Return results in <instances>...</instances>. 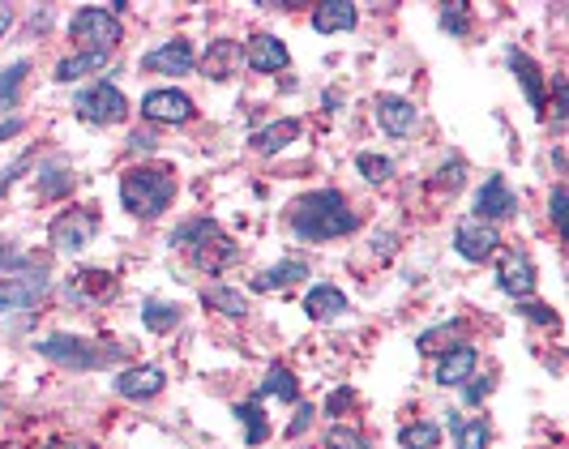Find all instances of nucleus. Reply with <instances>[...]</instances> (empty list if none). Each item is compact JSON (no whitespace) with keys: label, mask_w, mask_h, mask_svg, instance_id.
Listing matches in <instances>:
<instances>
[{"label":"nucleus","mask_w":569,"mask_h":449,"mask_svg":"<svg viewBox=\"0 0 569 449\" xmlns=\"http://www.w3.org/2000/svg\"><path fill=\"white\" fill-rule=\"evenodd\" d=\"M287 231L300 245H330V240H347L351 231H360V214L339 189H313L287 206Z\"/></svg>","instance_id":"nucleus-1"},{"label":"nucleus","mask_w":569,"mask_h":449,"mask_svg":"<svg viewBox=\"0 0 569 449\" xmlns=\"http://www.w3.org/2000/svg\"><path fill=\"white\" fill-rule=\"evenodd\" d=\"M171 201H176V176H171V168L142 163V168H129L120 176V206H124V214L150 223V219L168 214Z\"/></svg>","instance_id":"nucleus-2"},{"label":"nucleus","mask_w":569,"mask_h":449,"mask_svg":"<svg viewBox=\"0 0 569 449\" xmlns=\"http://www.w3.org/2000/svg\"><path fill=\"white\" fill-rule=\"evenodd\" d=\"M39 356L52 360L57 368H73V372H90V368L116 365L124 351L112 342H90L82 335H48L39 342Z\"/></svg>","instance_id":"nucleus-3"},{"label":"nucleus","mask_w":569,"mask_h":449,"mask_svg":"<svg viewBox=\"0 0 569 449\" xmlns=\"http://www.w3.org/2000/svg\"><path fill=\"white\" fill-rule=\"evenodd\" d=\"M69 34H73V43H78L82 52H99V57H108L116 43L124 39V27H120V13L108 9V4H86V9L73 13Z\"/></svg>","instance_id":"nucleus-4"},{"label":"nucleus","mask_w":569,"mask_h":449,"mask_svg":"<svg viewBox=\"0 0 569 449\" xmlns=\"http://www.w3.org/2000/svg\"><path fill=\"white\" fill-rule=\"evenodd\" d=\"M73 112L86 124H99V129H112V124H124L129 120V99L124 90L112 82H90L73 94Z\"/></svg>","instance_id":"nucleus-5"},{"label":"nucleus","mask_w":569,"mask_h":449,"mask_svg":"<svg viewBox=\"0 0 569 449\" xmlns=\"http://www.w3.org/2000/svg\"><path fill=\"white\" fill-rule=\"evenodd\" d=\"M94 236H99V210L90 206H69L48 223V245L57 253H82Z\"/></svg>","instance_id":"nucleus-6"},{"label":"nucleus","mask_w":569,"mask_h":449,"mask_svg":"<svg viewBox=\"0 0 569 449\" xmlns=\"http://www.w3.org/2000/svg\"><path fill=\"white\" fill-rule=\"evenodd\" d=\"M146 124H189L198 116V103L180 86H154L142 94Z\"/></svg>","instance_id":"nucleus-7"},{"label":"nucleus","mask_w":569,"mask_h":449,"mask_svg":"<svg viewBox=\"0 0 569 449\" xmlns=\"http://www.w3.org/2000/svg\"><path fill=\"white\" fill-rule=\"evenodd\" d=\"M513 210H518V197H513L510 180L501 176V171H492L485 184H480V193L471 197V214H476V223H506L513 219Z\"/></svg>","instance_id":"nucleus-8"},{"label":"nucleus","mask_w":569,"mask_h":449,"mask_svg":"<svg viewBox=\"0 0 569 449\" xmlns=\"http://www.w3.org/2000/svg\"><path fill=\"white\" fill-rule=\"evenodd\" d=\"M536 282H540V275H536V261H531V257L518 253V249L501 253V261H497V287H501L510 300L527 305V300L536 296Z\"/></svg>","instance_id":"nucleus-9"},{"label":"nucleus","mask_w":569,"mask_h":449,"mask_svg":"<svg viewBox=\"0 0 569 449\" xmlns=\"http://www.w3.org/2000/svg\"><path fill=\"white\" fill-rule=\"evenodd\" d=\"M455 253L467 261V266H485L501 253V231L488 223H458L455 227Z\"/></svg>","instance_id":"nucleus-10"},{"label":"nucleus","mask_w":569,"mask_h":449,"mask_svg":"<svg viewBox=\"0 0 569 449\" xmlns=\"http://www.w3.org/2000/svg\"><path fill=\"white\" fill-rule=\"evenodd\" d=\"M48 291H52V279H48V270L18 275V279H0V317H4V312L34 309V305H39Z\"/></svg>","instance_id":"nucleus-11"},{"label":"nucleus","mask_w":569,"mask_h":449,"mask_svg":"<svg viewBox=\"0 0 569 449\" xmlns=\"http://www.w3.org/2000/svg\"><path fill=\"white\" fill-rule=\"evenodd\" d=\"M168 386V372L159 365H133L124 368V372H116L112 390L124 398V402H150V398H159Z\"/></svg>","instance_id":"nucleus-12"},{"label":"nucleus","mask_w":569,"mask_h":449,"mask_svg":"<svg viewBox=\"0 0 569 449\" xmlns=\"http://www.w3.org/2000/svg\"><path fill=\"white\" fill-rule=\"evenodd\" d=\"M142 64L150 73H163V78H189L198 69V52H193L189 39H168V43L150 48Z\"/></svg>","instance_id":"nucleus-13"},{"label":"nucleus","mask_w":569,"mask_h":449,"mask_svg":"<svg viewBox=\"0 0 569 449\" xmlns=\"http://www.w3.org/2000/svg\"><path fill=\"white\" fill-rule=\"evenodd\" d=\"M416 124H420V112H416L411 99H402V94H381V99H377V129H381L386 138H395V141L416 138Z\"/></svg>","instance_id":"nucleus-14"},{"label":"nucleus","mask_w":569,"mask_h":449,"mask_svg":"<svg viewBox=\"0 0 569 449\" xmlns=\"http://www.w3.org/2000/svg\"><path fill=\"white\" fill-rule=\"evenodd\" d=\"M244 64L253 69V73H283L287 64H291V52H287V43L279 34H266V30H257L249 34V43H244Z\"/></svg>","instance_id":"nucleus-15"},{"label":"nucleus","mask_w":569,"mask_h":449,"mask_svg":"<svg viewBox=\"0 0 569 449\" xmlns=\"http://www.w3.org/2000/svg\"><path fill=\"white\" fill-rule=\"evenodd\" d=\"M116 296V275L112 270H78L64 282V300L69 305H108Z\"/></svg>","instance_id":"nucleus-16"},{"label":"nucleus","mask_w":569,"mask_h":449,"mask_svg":"<svg viewBox=\"0 0 569 449\" xmlns=\"http://www.w3.org/2000/svg\"><path fill=\"white\" fill-rule=\"evenodd\" d=\"M476 372H480V351L471 342H455V347L441 351L432 377H437V386H467Z\"/></svg>","instance_id":"nucleus-17"},{"label":"nucleus","mask_w":569,"mask_h":449,"mask_svg":"<svg viewBox=\"0 0 569 449\" xmlns=\"http://www.w3.org/2000/svg\"><path fill=\"white\" fill-rule=\"evenodd\" d=\"M506 57H510V73L518 78V86H522V94H527L531 112L543 116V112H548V82H543V73H540V64H536V57H527L522 48H510Z\"/></svg>","instance_id":"nucleus-18"},{"label":"nucleus","mask_w":569,"mask_h":449,"mask_svg":"<svg viewBox=\"0 0 569 449\" xmlns=\"http://www.w3.org/2000/svg\"><path fill=\"white\" fill-rule=\"evenodd\" d=\"M240 64H244V48L236 39H214L198 57V73H206L210 82H228Z\"/></svg>","instance_id":"nucleus-19"},{"label":"nucleus","mask_w":569,"mask_h":449,"mask_svg":"<svg viewBox=\"0 0 569 449\" xmlns=\"http://www.w3.org/2000/svg\"><path fill=\"white\" fill-rule=\"evenodd\" d=\"M236 261H240V249H236V240H228V231L201 240L198 249H193V266L206 270V275H223V270H231Z\"/></svg>","instance_id":"nucleus-20"},{"label":"nucleus","mask_w":569,"mask_h":449,"mask_svg":"<svg viewBox=\"0 0 569 449\" xmlns=\"http://www.w3.org/2000/svg\"><path fill=\"white\" fill-rule=\"evenodd\" d=\"M34 189L39 197H52V201H64V197L78 189V176L73 168L64 163V159H48V163H39V176H34Z\"/></svg>","instance_id":"nucleus-21"},{"label":"nucleus","mask_w":569,"mask_h":449,"mask_svg":"<svg viewBox=\"0 0 569 449\" xmlns=\"http://www.w3.org/2000/svg\"><path fill=\"white\" fill-rule=\"evenodd\" d=\"M305 312H309L313 321H335V317H342V312H347L342 287H335V282H313L309 296H305Z\"/></svg>","instance_id":"nucleus-22"},{"label":"nucleus","mask_w":569,"mask_h":449,"mask_svg":"<svg viewBox=\"0 0 569 449\" xmlns=\"http://www.w3.org/2000/svg\"><path fill=\"white\" fill-rule=\"evenodd\" d=\"M356 27H360V9L347 0H326L313 9V30H321V34H342V30Z\"/></svg>","instance_id":"nucleus-23"},{"label":"nucleus","mask_w":569,"mask_h":449,"mask_svg":"<svg viewBox=\"0 0 569 449\" xmlns=\"http://www.w3.org/2000/svg\"><path fill=\"white\" fill-rule=\"evenodd\" d=\"M305 279H309V266H305V261H279V266H270V270L253 275L249 291L266 296V291H279V287H291V282H305Z\"/></svg>","instance_id":"nucleus-24"},{"label":"nucleus","mask_w":569,"mask_h":449,"mask_svg":"<svg viewBox=\"0 0 569 449\" xmlns=\"http://www.w3.org/2000/svg\"><path fill=\"white\" fill-rule=\"evenodd\" d=\"M300 129H305L300 120H274L270 129H261V133H253V138H249V146H253V150L261 154V159H274V154H279V150L287 146V141L300 138Z\"/></svg>","instance_id":"nucleus-25"},{"label":"nucleus","mask_w":569,"mask_h":449,"mask_svg":"<svg viewBox=\"0 0 569 449\" xmlns=\"http://www.w3.org/2000/svg\"><path fill=\"white\" fill-rule=\"evenodd\" d=\"M261 398H279V402H300V381H296V372L283 365L270 368V377L261 381V390H257L253 402H261Z\"/></svg>","instance_id":"nucleus-26"},{"label":"nucleus","mask_w":569,"mask_h":449,"mask_svg":"<svg viewBox=\"0 0 569 449\" xmlns=\"http://www.w3.org/2000/svg\"><path fill=\"white\" fill-rule=\"evenodd\" d=\"M450 432H455V449H488L492 446V423L488 420H462V416H450Z\"/></svg>","instance_id":"nucleus-27"},{"label":"nucleus","mask_w":569,"mask_h":449,"mask_svg":"<svg viewBox=\"0 0 569 449\" xmlns=\"http://www.w3.org/2000/svg\"><path fill=\"white\" fill-rule=\"evenodd\" d=\"M27 78H30V60H13L9 69H0V112H13L18 108Z\"/></svg>","instance_id":"nucleus-28"},{"label":"nucleus","mask_w":569,"mask_h":449,"mask_svg":"<svg viewBox=\"0 0 569 449\" xmlns=\"http://www.w3.org/2000/svg\"><path fill=\"white\" fill-rule=\"evenodd\" d=\"M180 321H184V312L168 305V300H146L142 305V326L150 335H171Z\"/></svg>","instance_id":"nucleus-29"},{"label":"nucleus","mask_w":569,"mask_h":449,"mask_svg":"<svg viewBox=\"0 0 569 449\" xmlns=\"http://www.w3.org/2000/svg\"><path fill=\"white\" fill-rule=\"evenodd\" d=\"M402 449H437L441 446V423L437 420H411L399 428Z\"/></svg>","instance_id":"nucleus-30"},{"label":"nucleus","mask_w":569,"mask_h":449,"mask_svg":"<svg viewBox=\"0 0 569 449\" xmlns=\"http://www.w3.org/2000/svg\"><path fill=\"white\" fill-rule=\"evenodd\" d=\"M108 64V57H99V52H73V57H64L57 64V82H78V78H90V73H99Z\"/></svg>","instance_id":"nucleus-31"},{"label":"nucleus","mask_w":569,"mask_h":449,"mask_svg":"<svg viewBox=\"0 0 569 449\" xmlns=\"http://www.w3.org/2000/svg\"><path fill=\"white\" fill-rule=\"evenodd\" d=\"M223 227L214 223V219H189V223H180L171 231V249H198L201 240H210V236H219Z\"/></svg>","instance_id":"nucleus-32"},{"label":"nucleus","mask_w":569,"mask_h":449,"mask_svg":"<svg viewBox=\"0 0 569 449\" xmlns=\"http://www.w3.org/2000/svg\"><path fill=\"white\" fill-rule=\"evenodd\" d=\"M201 300H206L214 312L236 317V321H240V317H249V300H244L236 287H223V282H219V287H206V296H201Z\"/></svg>","instance_id":"nucleus-33"},{"label":"nucleus","mask_w":569,"mask_h":449,"mask_svg":"<svg viewBox=\"0 0 569 449\" xmlns=\"http://www.w3.org/2000/svg\"><path fill=\"white\" fill-rule=\"evenodd\" d=\"M236 420L244 423V441H249V446H266V441H270V420L261 416L257 402H240V407H236Z\"/></svg>","instance_id":"nucleus-34"},{"label":"nucleus","mask_w":569,"mask_h":449,"mask_svg":"<svg viewBox=\"0 0 569 449\" xmlns=\"http://www.w3.org/2000/svg\"><path fill=\"white\" fill-rule=\"evenodd\" d=\"M356 171H360L369 184H386V180L395 176V159H390V154H372V150H365V154H356Z\"/></svg>","instance_id":"nucleus-35"},{"label":"nucleus","mask_w":569,"mask_h":449,"mask_svg":"<svg viewBox=\"0 0 569 449\" xmlns=\"http://www.w3.org/2000/svg\"><path fill=\"white\" fill-rule=\"evenodd\" d=\"M34 270H43V266H34L13 240H0V275H9V279H18V275H34Z\"/></svg>","instance_id":"nucleus-36"},{"label":"nucleus","mask_w":569,"mask_h":449,"mask_svg":"<svg viewBox=\"0 0 569 449\" xmlns=\"http://www.w3.org/2000/svg\"><path fill=\"white\" fill-rule=\"evenodd\" d=\"M321 446H326V449H372L365 432H356V428H342V423H335V428L326 432V441H321Z\"/></svg>","instance_id":"nucleus-37"},{"label":"nucleus","mask_w":569,"mask_h":449,"mask_svg":"<svg viewBox=\"0 0 569 449\" xmlns=\"http://www.w3.org/2000/svg\"><path fill=\"white\" fill-rule=\"evenodd\" d=\"M437 22H441L446 34H467V30H471V9H467V4H441Z\"/></svg>","instance_id":"nucleus-38"},{"label":"nucleus","mask_w":569,"mask_h":449,"mask_svg":"<svg viewBox=\"0 0 569 449\" xmlns=\"http://www.w3.org/2000/svg\"><path fill=\"white\" fill-rule=\"evenodd\" d=\"M462 180H467V163L455 154V159H446V168L432 176V189H458Z\"/></svg>","instance_id":"nucleus-39"},{"label":"nucleus","mask_w":569,"mask_h":449,"mask_svg":"<svg viewBox=\"0 0 569 449\" xmlns=\"http://www.w3.org/2000/svg\"><path fill=\"white\" fill-rule=\"evenodd\" d=\"M566 201H569L566 184H557V189L548 193V219H552V231H566Z\"/></svg>","instance_id":"nucleus-40"},{"label":"nucleus","mask_w":569,"mask_h":449,"mask_svg":"<svg viewBox=\"0 0 569 449\" xmlns=\"http://www.w3.org/2000/svg\"><path fill=\"white\" fill-rule=\"evenodd\" d=\"M488 390H492V377H488V372H476V377L462 386V402H467V407H480L488 398Z\"/></svg>","instance_id":"nucleus-41"},{"label":"nucleus","mask_w":569,"mask_h":449,"mask_svg":"<svg viewBox=\"0 0 569 449\" xmlns=\"http://www.w3.org/2000/svg\"><path fill=\"white\" fill-rule=\"evenodd\" d=\"M351 407H356V390H351V386H342V390H335L330 398H326V416H330V420L347 416Z\"/></svg>","instance_id":"nucleus-42"},{"label":"nucleus","mask_w":569,"mask_h":449,"mask_svg":"<svg viewBox=\"0 0 569 449\" xmlns=\"http://www.w3.org/2000/svg\"><path fill=\"white\" fill-rule=\"evenodd\" d=\"M518 309H522L527 321H536V326H543V330H557V326H561L557 309H548V305H518Z\"/></svg>","instance_id":"nucleus-43"},{"label":"nucleus","mask_w":569,"mask_h":449,"mask_svg":"<svg viewBox=\"0 0 569 449\" xmlns=\"http://www.w3.org/2000/svg\"><path fill=\"white\" fill-rule=\"evenodd\" d=\"M22 133V120L18 116H9V120H0V141H13Z\"/></svg>","instance_id":"nucleus-44"},{"label":"nucleus","mask_w":569,"mask_h":449,"mask_svg":"<svg viewBox=\"0 0 569 449\" xmlns=\"http://www.w3.org/2000/svg\"><path fill=\"white\" fill-rule=\"evenodd\" d=\"M13 22H18V9L13 4H0V39L13 30Z\"/></svg>","instance_id":"nucleus-45"},{"label":"nucleus","mask_w":569,"mask_h":449,"mask_svg":"<svg viewBox=\"0 0 569 449\" xmlns=\"http://www.w3.org/2000/svg\"><path fill=\"white\" fill-rule=\"evenodd\" d=\"M309 420H313V407H300V416L291 420V428H287V437H296V432H305V428H309Z\"/></svg>","instance_id":"nucleus-46"}]
</instances>
